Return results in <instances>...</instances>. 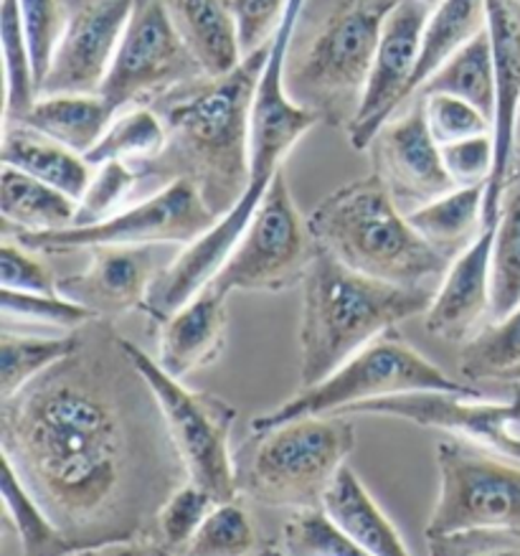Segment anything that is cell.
<instances>
[{"label": "cell", "mask_w": 520, "mask_h": 556, "mask_svg": "<svg viewBox=\"0 0 520 556\" xmlns=\"http://www.w3.org/2000/svg\"><path fill=\"white\" fill-rule=\"evenodd\" d=\"M0 455L79 548L155 536L186 468L153 389L112 320L0 402Z\"/></svg>", "instance_id": "obj_1"}, {"label": "cell", "mask_w": 520, "mask_h": 556, "mask_svg": "<svg viewBox=\"0 0 520 556\" xmlns=\"http://www.w3.org/2000/svg\"><path fill=\"white\" fill-rule=\"evenodd\" d=\"M269 54L272 43L224 77L191 79L150 102L165 125V146L138 165L140 178L191 180L216 219L231 212L249 186L252 108Z\"/></svg>", "instance_id": "obj_2"}, {"label": "cell", "mask_w": 520, "mask_h": 556, "mask_svg": "<svg viewBox=\"0 0 520 556\" xmlns=\"http://www.w3.org/2000/svg\"><path fill=\"white\" fill-rule=\"evenodd\" d=\"M300 5L303 0H290L288 13L272 41V54L262 74L259 87H256L254 108H252V142H249V186L239 204L226 212L206 235L195 239L193 244L183 247L176 260L168 262V267L157 275V280L150 290V295L142 305V313L150 320L163 323L170 318L178 307H183L195 292H201L214 280L224 262L237 242L244 235L249 222L265 193L272 186V180L280 176V165L290 150L320 123L310 110L300 108L284 89L282 72L284 56H288V43L295 28Z\"/></svg>", "instance_id": "obj_3"}, {"label": "cell", "mask_w": 520, "mask_h": 556, "mask_svg": "<svg viewBox=\"0 0 520 556\" xmlns=\"http://www.w3.org/2000/svg\"><path fill=\"white\" fill-rule=\"evenodd\" d=\"M398 0H303L292 28L282 81L300 108L348 130Z\"/></svg>", "instance_id": "obj_4"}, {"label": "cell", "mask_w": 520, "mask_h": 556, "mask_svg": "<svg viewBox=\"0 0 520 556\" xmlns=\"http://www.w3.org/2000/svg\"><path fill=\"white\" fill-rule=\"evenodd\" d=\"M434 292L353 273L318 247L303 280L300 389L320 384L398 323L427 315Z\"/></svg>", "instance_id": "obj_5"}, {"label": "cell", "mask_w": 520, "mask_h": 556, "mask_svg": "<svg viewBox=\"0 0 520 556\" xmlns=\"http://www.w3.org/2000/svg\"><path fill=\"white\" fill-rule=\"evenodd\" d=\"M315 244L338 262L402 288L436 290L452 265L406 219L376 173L330 193L307 216Z\"/></svg>", "instance_id": "obj_6"}, {"label": "cell", "mask_w": 520, "mask_h": 556, "mask_svg": "<svg viewBox=\"0 0 520 556\" xmlns=\"http://www.w3.org/2000/svg\"><path fill=\"white\" fill-rule=\"evenodd\" d=\"M356 447L351 417L322 415L292 419L252 438L233 453L239 498L267 508H322L348 455Z\"/></svg>", "instance_id": "obj_7"}, {"label": "cell", "mask_w": 520, "mask_h": 556, "mask_svg": "<svg viewBox=\"0 0 520 556\" xmlns=\"http://www.w3.org/2000/svg\"><path fill=\"white\" fill-rule=\"evenodd\" d=\"M409 392H449L485 400V392L470 381H455L432 361L404 341L396 330L376 338L371 345L345 361L328 379L310 389H297L295 396L277 409L252 419V432H267L292 419L341 415L353 404Z\"/></svg>", "instance_id": "obj_8"}, {"label": "cell", "mask_w": 520, "mask_h": 556, "mask_svg": "<svg viewBox=\"0 0 520 556\" xmlns=\"http://www.w3.org/2000/svg\"><path fill=\"white\" fill-rule=\"evenodd\" d=\"M440 495L427 539L495 533L520 541V463L459 440L436 445Z\"/></svg>", "instance_id": "obj_9"}, {"label": "cell", "mask_w": 520, "mask_h": 556, "mask_svg": "<svg viewBox=\"0 0 520 556\" xmlns=\"http://www.w3.org/2000/svg\"><path fill=\"white\" fill-rule=\"evenodd\" d=\"M125 351L153 389L161 404L163 419L183 460L186 476L218 503L237 501V463L231 453V430L237 422V409L221 396L208 392H191L170 377L157 358L148 356L140 345L125 338Z\"/></svg>", "instance_id": "obj_10"}, {"label": "cell", "mask_w": 520, "mask_h": 556, "mask_svg": "<svg viewBox=\"0 0 520 556\" xmlns=\"http://www.w3.org/2000/svg\"><path fill=\"white\" fill-rule=\"evenodd\" d=\"M315 239L280 173L229 260L208 285L221 295L231 292H282L303 285L315 257Z\"/></svg>", "instance_id": "obj_11"}, {"label": "cell", "mask_w": 520, "mask_h": 556, "mask_svg": "<svg viewBox=\"0 0 520 556\" xmlns=\"http://www.w3.org/2000/svg\"><path fill=\"white\" fill-rule=\"evenodd\" d=\"M216 222L191 180H173L150 199L127 206L100 224L43 235H16V242L39 254L94 247H188Z\"/></svg>", "instance_id": "obj_12"}, {"label": "cell", "mask_w": 520, "mask_h": 556, "mask_svg": "<svg viewBox=\"0 0 520 556\" xmlns=\"http://www.w3.org/2000/svg\"><path fill=\"white\" fill-rule=\"evenodd\" d=\"M206 77L173 24L165 0H138L100 94L117 112L150 104L186 81Z\"/></svg>", "instance_id": "obj_13"}, {"label": "cell", "mask_w": 520, "mask_h": 556, "mask_svg": "<svg viewBox=\"0 0 520 556\" xmlns=\"http://www.w3.org/2000/svg\"><path fill=\"white\" fill-rule=\"evenodd\" d=\"M366 415L406 419L520 463V381H512V394L505 402H485L449 392H409L360 402L341 412V417Z\"/></svg>", "instance_id": "obj_14"}, {"label": "cell", "mask_w": 520, "mask_h": 556, "mask_svg": "<svg viewBox=\"0 0 520 556\" xmlns=\"http://www.w3.org/2000/svg\"><path fill=\"white\" fill-rule=\"evenodd\" d=\"M429 13L432 11L417 0H398L396 9L389 13L368 72L364 100L345 130L353 150L366 153L381 127L409 104Z\"/></svg>", "instance_id": "obj_15"}, {"label": "cell", "mask_w": 520, "mask_h": 556, "mask_svg": "<svg viewBox=\"0 0 520 556\" xmlns=\"http://www.w3.org/2000/svg\"><path fill=\"white\" fill-rule=\"evenodd\" d=\"M138 0H66V28L41 94H100Z\"/></svg>", "instance_id": "obj_16"}, {"label": "cell", "mask_w": 520, "mask_h": 556, "mask_svg": "<svg viewBox=\"0 0 520 556\" xmlns=\"http://www.w3.org/2000/svg\"><path fill=\"white\" fill-rule=\"evenodd\" d=\"M366 153H371L373 173L396 204L406 206V214L457 189L444 168L442 146L429 130L421 100H411L389 119Z\"/></svg>", "instance_id": "obj_17"}, {"label": "cell", "mask_w": 520, "mask_h": 556, "mask_svg": "<svg viewBox=\"0 0 520 556\" xmlns=\"http://www.w3.org/2000/svg\"><path fill=\"white\" fill-rule=\"evenodd\" d=\"M487 34L495 62V165L485 186V222H497L516 170L520 110V0H487Z\"/></svg>", "instance_id": "obj_18"}, {"label": "cell", "mask_w": 520, "mask_h": 556, "mask_svg": "<svg viewBox=\"0 0 520 556\" xmlns=\"http://www.w3.org/2000/svg\"><path fill=\"white\" fill-rule=\"evenodd\" d=\"M85 273L59 277V295L85 305L97 318L142 311L161 265V247H94Z\"/></svg>", "instance_id": "obj_19"}, {"label": "cell", "mask_w": 520, "mask_h": 556, "mask_svg": "<svg viewBox=\"0 0 520 556\" xmlns=\"http://www.w3.org/2000/svg\"><path fill=\"white\" fill-rule=\"evenodd\" d=\"M500 219V216H497ZM497 222L482 224L480 237L452 260L424 315V326L442 341L465 343L490 323V257Z\"/></svg>", "instance_id": "obj_20"}, {"label": "cell", "mask_w": 520, "mask_h": 556, "mask_svg": "<svg viewBox=\"0 0 520 556\" xmlns=\"http://www.w3.org/2000/svg\"><path fill=\"white\" fill-rule=\"evenodd\" d=\"M226 326V295L206 285L161 326L157 364L176 379L211 366L224 353Z\"/></svg>", "instance_id": "obj_21"}, {"label": "cell", "mask_w": 520, "mask_h": 556, "mask_svg": "<svg viewBox=\"0 0 520 556\" xmlns=\"http://www.w3.org/2000/svg\"><path fill=\"white\" fill-rule=\"evenodd\" d=\"M180 39L206 77H224L244 62L231 0H165Z\"/></svg>", "instance_id": "obj_22"}, {"label": "cell", "mask_w": 520, "mask_h": 556, "mask_svg": "<svg viewBox=\"0 0 520 556\" xmlns=\"http://www.w3.org/2000/svg\"><path fill=\"white\" fill-rule=\"evenodd\" d=\"M0 163L24 170L77 201L85 197L94 176V165L85 155L21 123L3 125Z\"/></svg>", "instance_id": "obj_23"}, {"label": "cell", "mask_w": 520, "mask_h": 556, "mask_svg": "<svg viewBox=\"0 0 520 556\" xmlns=\"http://www.w3.org/2000/svg\"><path fill=\"white\" fill-rule=\"evenodd\" d=\"M322 510L348 533L368 556H411L394 523L360 483L351 465H343L326 493Z\"/></svg>", "instance_id": "obj_24"}, {"label": "cell", "mask_w": 520, "mask_h": 556, "mask_svg": "<svg viewBox=\"0 0 520 556\" xmlns=\"http://www.w3.org/2000/svg\"><path fill=\"white\" fill-rule=\"evenodd\" d=\"M0 216L16 235H43L77 227L79 201L28 173L0 168Z\"/></svg>", "instance_id": "obj_25"}, {"label": "cell", "mask_w": 520, "mask_h": 556, "mask_svg": "<svg viewBox=\"0 0 520 556\" xmlns=\"http://www.w3.org/2000/svg\"><path fill=\"white\" fill-rule=\"evenodd\" d=\"M115 117L117 110L102 94H41L18 123L87 157Z\"/></svg>", "instance_id": "obj_26"}, {"label": "cell", "mask_w": 520, "mask_h": 556, "mask_svg": "<svg viewBox=\"0 0 520 556\" xmlns=\"http://www.w3.org/2000/svg\"><path fill=\"white\" fill-rule=\"evenodd\" d=\"M406 219L436 252L455 260L480 237L485 224V186H465L444 193L414 208Z\"/></svg>", "instance_id": "obj_27"}, {"label": "cell", "mask_w": 520, "mask_h": 556, "mask_svg": "<svg viewBox=\"0 0 520 556\" xmlns=\"http://www.w3.org/2000/svg\"><path fill=\"white\" fill-rule=\"evenodd\" d=\"M487 28V0H442L436 9L429 13L424 26V39H421L417 74L411 81V100L424 87V81L457 54L465 43L480 36ZM409 100V102H411Z\"/></svg>", "instance_id": "obj_28"}, {"label": "cell", "mask_w": 520, "mask_h": 556, "mask_svg": "<svg viewBox=\"0 0 520 556\" xmlns=\"http://www.w3.org/2000/svg\"><path fill=\"white\" fill-rule=\"evenodd\" d=\"M449 94L457 100L470 102L472 108L493 119L495 112V62L493 43H490L487 28L465 43L457 54H452L432 77L424 81L417 97Z\"/></svg>", "instance_id": "obj_29"}, {"label": "cell", "mask_w": 520, "mask_h": 556, "mask_svg": "<svg viewBox=\"0 0 520 556\" xmlns=\"http://www.w3.org/2000/svg\"><path fill=\"white\" fill-rule=\"evenodd\" d=\"M0 493H3V506L9 514L16 536L21 541V554L24 556H74L81 548L66 539V533L51 521V516L41 508V503L34 498L31 491L13 470V465L0 455Z\"/></svg>", "instance_id": "obj_30"}, {"label": "cell", "mask_w": 520, "mask_h": 556, "mask_svg": "<svg viewBox=\"0 0 520 556\" xmlns=\"http://www.w3.org/2000/svg\"><path fill=\"white\" fill-rule=\"evenodd\" d=\"M520 305V178L505 189L490 257V320Z\"/></svg>", "instance_id": "obj_31"}, {"label": "cell", "mask_w": 520, "mask_h": 556, "mask_svg": "<svg viewBox=\"0 0 520 556\" xmlns=\"http://www.w3.org/2000/svg\"><path fill=\"white\" fill-rule=\"evenodd\" d=\"M459 374L470 384L485 379L520 381V305L462 343Z\"/></svg>", "instance_id": "obj_32"}, {"label": "cell", "mask_w": 520, "mask_h": 556, "mask_svg": "<svg viewBox=\"0 0 520 556\" xmlns=\"http://www.w3.org/2000/svg\"><path fill=\"white\" fill-rule=\"evenodd\" d=\"M77 345L79 330H69L59 338L21 336L3 330V336H0V402L11 400L26 384H31L39 374L69 356Z\"/></svg>", "instance_id": "obj_33"}, {"label": "cell", "mask_w": 520, "mask_h": 556, "mask_svg": "<svg viewBox=\"0 0 520 556\" xmlns=\"http://www.w3.org/2000/svg\"><path fill=\"white\" fill-rule=\"evenodd\" d=\"M165 146V125L150 104H135L117 112L102 140L87 153L92 165L107 161H125L138 168L161 155Z\"/></svg>", "instance_id": "obj_34"}, {"label": "cell", "mask_w": 520, "mask_h": 556, "mask_svg": "<svg viewBox=\"0 0 520 556\" xmlns=\"http://www.w3.org/2000/svg\"><path fill=\"white\" fill-rule=\"evenodd\" d=\"M0 47H3V72H5V102L3 125L24 119L28 110L39 100V85L28 51L24 26H21L18 0L0 3Z\"/></svg>", "instance_id": "obj_35"}, {"label": "cell", "mask_w": 520, "mask_h": 556, "mask_svg": "<svg viewBox=\"0 0 520 556\" xmlns=\"http://www.w3.org/2000/svg\"><path fill=\"white\" fill-rule=\"evenodd\" d=\"M256 529L241 498L216 503L183 556H252Z\"/></svg>", "instance_id": "obj_36"}, {"label": "cell", "mask_w": 520, "mask_h": 556, "mask_svg": "<svg viewBox=\"0 0 520 556\" xmlns=\"http://www.w3.org/2000/svg\"><path fill=\"white\" fill-rule=\"evenodd\" d=\"M277 548L284 556H368L322 508L295 510Z\"/></svg>", "instance_id": "obj_37"}, {"label": "cell", "mask_w": 520, "mask_h": 556, "mask_svg": "<svg viewBox=\"0 0 520 556\" xmlns=\"http://www.w3.org/2000/svg\"><path fill=\"white\" fill-rule=\"evenodd\" d=\"M0 307H3L5 320L34 323V326L59 328L64 333L79 330L87 323H92L97 315L89 313L85 305L59 295H47V292H18V290H0Z\"/></svg>", "instance_id": "obj_38"}, {"label": "cell", "mask_w": 520, "mask_h": 556, "mask_svg": "<svg viewBox=\"0 0 520 556\" xmlns=\"http://www.w3.org/2000/svg\"><path fill=\"white\" fill-rule=\"evenodd\" d=\"M18 13L41 92L66 28V0H18Z\"/></svg>", "instance_id": "obj_39"}, {"label": "cell", "mask_w": 520, "mask_h": 556, "mask_svg": "<svg viewBox=\"0 0 520 556\" xmlns=\"http://www.w3.org/2000/svg\"><path fill=\"white\" fill-rule=\"evenodd\" d=\"M216 498L203 491L191 480H186L168 501L163 503L161 514L155 521V536L176 554H186L188 544L206 521V516L216 508Z\"/></svg>", "instance_id": "obj_40"}, {"label": "cell", "mask_w": 520, "mask_h": 556, "mask_svg": "<svg viewBox=\"0 0 520 556\" xmlns=\"http://www.w3.org/2000/svg\"><path fill=\"white\" fill-rule=\"evenodd\" d=\"M140 173L135 165L125 161H107L94 165L92 184L85 197L79 201L77 227H89V224H100L117 212H123L125 201L132 197L135 186L140 184Z\"/></svg>", "instance_id": "obj_41"}, {"label": "cell", "mask_w": 520, "mask_h": 556, "mask_svg": "<svg viewBox=\"0 0 520 556\" xmlns=\"http://www.w3.org/2000/svg\"><path fill=\"white\" fill-rule=\"evenodd\" d=\"M414 100L424 102L429 130H432L434 140L440 142V146L493 132V119H490L485 112L472 108L470 102L457 100V97L429 94L414 97Z\"/></svg>", "instance_id": "obj_42"}, {"label": "cell", "mask_w": 520, "mask_h": 556, "mask_svg": "<svg viewBox=\"0 0 520 556\" xmlns=\"http://www.w3.org/2000/svg\"><path fill=\"white\" fill-rule=\"evenodd\" d=\"M0 280L3 290L47 292V295L59 292V277L43 262V254L28 250L11 237H5L0 247Z\"/></svg>", "instance_id": "obj_43"}, {"label": "cell", "mask_w": 520, "mask_h": 556, "mask_svg": "<svg viewBox=\"0 0 520 556\" xmlns=\"http://www.w3.org/2000/svg\"><path fill=\"white\" fill-rule=\"evenodd\" d=\"M442 161L457 189H465V186H487L490 173H493L495 165L493 132L447 142V146H442Z\"/></svg>", "instance_id": "obj_44"}, {"label": "cell", "mask_w": 520, "mask_h": 556, "mask_svg": "<svg viewBox=\"0 0 520 556\" xmlns=\"http://www.w3.org/2000/svg\"><path fill=\"white\" fill-rule=\"evenodd\" d=\"M290 0H231L244 56L269 47L280 31Z\"/></svg>", "instance_id": "obj_45"}, {"label": "cell", "mask_w": 520, "mask_h": 556, "mask_svg": "<svg viewBox=\"0 0 520 556\" xmlns=\"http://www.w3.org/2000/svg\"><path fill=\"white\" fill-rule=\"evenodd\" d=\"M74 556H180L163 544L157 536H142L132 541H115V544L81 548Z\"/></svg>", "instance_id": "obj_46"}, {"label": "cell", "mask_w": 520, "mask_h": 556, "mask_svg": "<svg viewBox=\"0 0 520 556\" xmlns=\"http://www.w3.org/2000/svg\"><path fill=\"white\" fill-rule=\"evenodd\" d=\"M480 556H520V544L493 548V552H485V554H480Z\"/></svg>", "instance_id": "obj_47"}, {"label": "cell", "mask_w": 520, "mask_h": 556, "mask_svg": "<svg viewBox=\"0 0 520 556\" xmlns=\"http://www.w3.org/2000/svg\"><path fill=\"white\" fill-rule=\"evenodd\" d=\"M417 3H421V5H427V9H429V11H434V9H436V5H440V3H442V0H417Z\"/></svg>", "instance_id": "obj_48"}, {"label": "cell", "mask_w": 520, "mask_h": 556, "mask_svg": "<svg viewBox=\"0 0 520 556\" xmlns=\"http://www.w3.org/2000/svg\"><path fill=\"white\" fill-rule=\"evenodd\" d=\"M516 140H518V150H520V110H518V127H516ZM516 150V155H518Z\"/></svg>", "instance_id": "obj_49"}, {"label": "cell", "mask_w": 520, "mask_h": 556, "mask_svg": "<svg viewBox=\"0 0 520 556\" xmlns=\"http://www.w3.org/2000/svg\"><path fill=\"white\" fill-rule=\"evenodd\" d=\"M262 556H284V554L280 552V548H269V552L262 554Z\"/></svg>", "instance_id": "obj_50"}, {"label": "cell", "mask_w": 520, "mask_h": 556, "mask_svg": "<svg viewBox=\"0 0 520 556\" xmlns=\"http://www.w3.org/2000/svg\"><path fill=\"white\" fill-rule=\"evenodd\" d=\"M520 168V150H518V155H516V170ZM516 170H512V173H516Z\"/></svg>", "instance_id": "obj_51"}, {"label": "cell", "mask_w": 520, "mask_h": 556, "mask_svg": "<svg viewBox=\"0 0 520 556\" xmlns=\"http://www.w3.org/2000/svg\"><path fill=\"white\" fill-rule=\"evenodd\" d=\"M512 178H520V168H518L516 173H512ZM512 178H510V180H512Z\"/></svg>", "instance_id": "obj_52"}]
</instances>
